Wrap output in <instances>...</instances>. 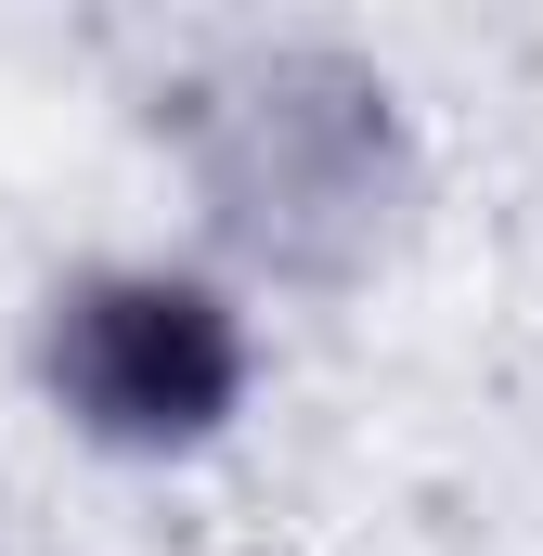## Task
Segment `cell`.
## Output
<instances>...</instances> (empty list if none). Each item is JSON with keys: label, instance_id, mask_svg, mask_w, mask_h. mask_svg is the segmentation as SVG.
Masks as SVG:
<instances>
[{"label": "cell", "instance_id": "1", "mask_svg": "<svg viewBox=\"0 0 543 556\" xmlns=\"http://www.w3.org/2000/svg\"><path fill=\"white\" fill-rule=\"evenodd\" d=\"M52 376H65V402H78V415L117 427V440H194V427L233 402L247 350H233L220 298L130 273V285H91V298L65 311Z\"/></svg>", "mask_w": 543, "mask_h": 556}]
</instances>
